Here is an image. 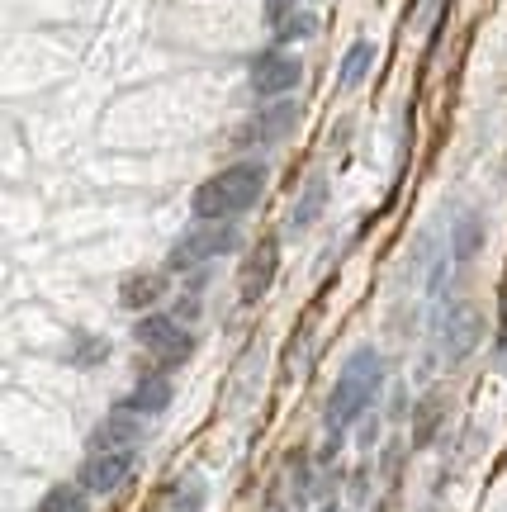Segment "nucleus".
I'll return each mask as SVG.
<instances>
[{"instance_id":"obj_1","label":"nucleus","mask_w":507,"mask_h":512,"mask_svg":"<svg viewBox=\"0 0 507 512\" xmlns=\"http://www.w3.org/2000/svg\"><path fill=\"white\" fill-rule=\"evenodd\" d=\"M384 389V361L380 351H351L346 356L342 375H337V384H332V394H327V408H323V422L332 437H342L351 422H361L370 408H375V399H380Z\"/></svg>"},{"instance_id":"obj_2","label":"nucleus","mask_w":507,"mask_h":512,"mask_svg":"<svg viewBox=\"0 0 507 512\" xmlns=\"http://www.w3.org/2000/svg\"><path fill=\"white\" fill-rule=\"evenodd\" d=\"M261 190H266V166L233 162L214 171L209 181H200V190L190 195V209H195V219H237L261 200Z\"/></svg>"},{"instance_id":"obj_3","label":"nucleus","mask_w":507,"mask_h":512,"mask_svg":"<svg viewBox=\"0 0 507 512\" xmlns=\"http://www.w3.org/2000/svg\"><path fill=\"white\" fill-rule=\"evenodd\" d=\"M237 242H242V233H237L233 219H200L195 228H185L181 238H176L171 256H166V271H195V266H209L214 256L237 252Z\"/></svg>"},{"instance_id":"obj_4","label":"nucleus","mask_w":507,"mask_h":512,"mask_svg":"<svg viewBox=\"0 0 507 512\" xmlns=\"http://www.w3.org/2000/svg\"><path fill=\"white\" fill-rule=\"evenodd\" d=\"M484 342V309L470 304V299H460L451 309L441 313V323H436V347H441V361H451L460 366L465 356H474Z\"/></svg>"},{"instance_id":"obj_5","label":"nucleus","mask_w":507,"mask_h":512,"mask_svg":"<svg viewBox=\"0 0 507 512\" xmlns=\"http://www.w3.org/2000/svg\"><path fill=\"white\" fill-rule=\"evenodd\" d=\"M133 342L147 347L162 366H185L195 356V337L185 332V323H176L171 313H143L133 323Z\"/></svg>"},{"instance_id":"obj_6","label":"nucleus","mask_w":507,"mask_h":512,"mask_svg":"<svg viewBox=\"0 0 507 512\" xmlns=\"http://www.w3.org/2000/svg\"><path fill=\"white\" fill-rule=\"evenodd\" d=\"M247 81H252V91L261 95V100H280V95H290L294 86L304 81V62L294 53H285V48H266V53L252 57Z\"/></svg>"},{"instance_id":"obj_7","label":"nucleus","mask_w":507,"mask_h":512,"mask_svg":"<svg viewBox=\"0 0 507 512\" xmlns=\"http://www.w3.org/2000/svg\"><path fill=\"white\" fill-rule=\"evenodd\" d=\"M128 475H133V451H91L76 484H81L86 494H114Z\"/></svg>"},{"instance_id":"obj_8","label":"nucleus","mask_w":507,"mask_h":512,"mask_svg":"<svg viewBox=\"0 0 507 512\" xmlns=\"http://www.w3.org/2000/svg\"><path fill=\"white\" fill-rule=\"evenodd\" d=\"M143 437H147V418L128 413L124 403H119V408L91 432V451H138Z\"/></svg>"},{"instance_id":"obj_9","label":"nucleus","mask_w":507,"mask_h":512,"mask_svg":"<svg viewBox=\"0 0 507 512\" xmlns=\"http://www.w3.org/2000/svg\"><path fill=\"white\" fill-rule=\"evenodd\" d=\"M275 271H280V242L261 238L252 252H247V261H242V275H237V280H242V299L256 304V299L275 285Z\"/></svg>"},{"instance_id":"obj_10","label":"nucleus","mask_w":507,"mask_h":512,"mask_svg":"<svg viewBox=\"0 0 507 512\" xmlns=\"http://www.w3.org/2000/svg\"><path fill=\"white\" fill-rule=\"evenodd\" d=\"M294 124H299V105H294V100H280V105L261 110L252 124L242 128V143L247 147H256V143L271 147V143H280V138H290Z\"/></svg>"},{"instance_id":"obj_11","label":"nucleus","mask_w":507,"mask_h":512,"mask_svg":"<svg viewBox=\"0 0 507 512\" xmlns=\"http://www.w3.org/2000/svg\"><path fill=\"white\" fill-rule=\"evenodd\" d=\"M171 399H176L171 380H166V375H147V380L133 384V394L124 399V408L128 413H138V418H157V413L171 408Z\"/></svg>"},{"instance_id":"obj_12","label":"nucleus","mask_w":507,"mask_h":512,"mask_svg":"<svg viewBox=\"0 0 507 512\" xmlns=\"http://www.w3.org/2000/svg\"><path fill=\"white\" fill-rule=\"evenodd\" d=\"M162 299H166V275L157 271H138L119 285V304L133 313H152V304H162Z\"/></svg>"},{"instance_id":"obj_13","label":"nucleus","mask_w":507,"mask_h":512,"mask_svg":"<svg viewBox=\"0 0 507 512\" xmlns=\"http://www.w3.org/2000/svg\"><path fill=\"white\" fill-rule=\"evenodd\" d=\"M441 422H446V399L441 394H422V399L413 403V432H408V446L413 451H427L436 441V432H441Z\"/></svg>"},{"instance_id":"obj_14","label":"nucleus","mask_w":507,"mask_h":512,"mask_svg":"<svg viewBox=\"0 0 507 512\" xmlns=\"http://www.w3.org/2000/svg\"><path fill=\"white\" fill-rule=\"evenodd\" d=\"M479 247H484V219L474 209H465L451 228V261L455 266H470L474 256H479Z\"/></svg>"},{"instance_id":"obj_15","label":"nucleus","mask_w":507,"mask_h":512,"mask_svg":"<svg viewBox=\"0 0 507 512\" xmlns=\"http://www.w3.org/2000/svg\"><path fill=\"white\" fill-rule=\"evenodd\" d=\"M204 503H209V479L200 470H185L171 484V512H204Z\"/></svg>"},{"instance_id":"obj_16","label":"nucleus","mask_w":507,"mask_h":512,"mask_svg":"<svg viewBox=\"0 0 507 512\" xmlns=\"http://www.w3.org/2000/svg\"><path fill=\"white\" fill-rule=\"evenodd\" d=\"M271 34H275V43H308V38H318V15L294 5V10H285L271 24Z\"/></svg>"},{"instance_id":"obj_17","label":"nucleus","mask_w":507,"mask_h":512,"mask_svg":"<svg viewBox=\"0 0 507 512\" xmlns=\"http://www.w3.org/2000/svg\"><path fill=\"white\" fill-rule=\"evenodd\" d=\"M370 62H375V48H370L365 38H356V43L346 48L342 67H337V91H356L365 81V72H370Z\"/></svg>"},{"instance_id":"obj_18","label":"nucleus","mask_w":507,"mask_h":512,"mask_svg":"<svg viewBox=\"0 0 507 512\" xmlns=\"http://www.w3.org/2000/svg\"><path fill=\"white\" fill-rule=\"evenodd\" d=\"M323 209H327V181H308L304 195H299V204H294V214H290V228L294 233L313 228V223L323 219Z\"/></svg>"},{"instance_id":"obj_19","label":"nucleus","mask_w":507,"mask_h":512,"mask_svg":"<svg viewBox=\"0 0 507 512\" xmlns=\"http://www.w3.org/2000/svg\"><path fill=\"white\" fill-rule=\"evenodd\" d=\"M38 512H91L86 508V489H81V484H57V489L43 494Z\"/></svg>"},{"instance_id":"obj_20","label":"nucleus","mask_w":507,"mask_h":512,"mask_svg":"<svg viewBox=\"0 0 507 512\" xmlns=\"http://www.w3.org/2000/svg\"><path fill=\"white\" fill-rule=\"evenodd\" d=\"M109 356V342L105 337H76V347H72V361L76 366H100Z\"/></svg>"},{"instance_id":"obj_21","label":"nucleus","mask_w":507,"mask_h":512,"mask_svg":"<svg viewBox=\"0 0 507 512\" xmlns=\"http://www.w3.org/2000/svg\"><path fill=\"white\" fill-rule=\"evenodd\" d=\"M195 313H200V299H195V294H190V299H181V304H176V309H171V318H176V323H190V318H195Z\"/></svg>"},{"instance_id":"obj_22","label":"nucleus","mask_w":507,"mask_h":512,"mask_svg":"<svg viewBox=\"0 0 507 512\" xmlns=\"http://www.w3.org/2000/svg\"><path fill=\"white\" fill-rule=\"evenodd\" d=\"M299 0H266V24H275V19L285 15V10H294Z\"/></svg>"},{"instance_id":"obj_23","label":"nucleus","mask_w":507,"mask_h":512,"mask_svg":"<svg viewBox=\"0 0 507 512\" xmlns=\"http://www.w3.org/2000/svg\"><path fill=\"white\" fill-rule=\"evenodd\" d=\"M498 366L507 370V332H503V342H498Z\"/></svg>"},{"instance_id":"obj_24","label":"nucleus","mask_w":507,"mask_h":512,"mask_svg":"<svg viewBox=\"0 0 507 512\" xmlns=\"http://www.w3.org/2000/svg\"><path fill=\"white\" fill-rule=\"evenodd\" d=\"M323 512H337V503H323Z\"/></svg>"},{"instance_id":"obj_25","label":"nucleus","mask_w":507,"mask_h":512,"mask_svg":"<svg viewBox=\"0 0 507 512\" xmlns=\"http://www.w3.org/2000/svg\"><path fill=\"white\" fill-rule=\"evenodd\" d=\"M427 512H441V508H427Z\"/></svg>"}]
</instances>
